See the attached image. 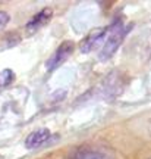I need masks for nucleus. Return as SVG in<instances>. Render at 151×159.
Here are the masks:
<instances>
[{"label": "nucleus", "mask_w": 151, "mask_h": 159, "mask_svg": "<svg viewBox=\"0 0 151 159\" xmlns=\"http://www.w3.org/2000/svg\"><path fill=\"white\" fill-rule=\"evenodd\" d=\"M71 159H113L112 156L103 150L97 149H79L71 156Z\"/></svg>", "instance_id": "nucleus-6"}, {"label": "nucleus", "mask_w": 151, "mask_h": 159, "mask_svg": "<svg viewBox=\"0 0 151 159\" xmlns=\"http://www.w3.org/2000/svg\"><path fill=\"white\" fill-rule=\"evenodd\" d=\"M73 49H75V44L72 41H63L56 49V52L50 56V59L47 61V69L49 71H54L56 68H59L62 63L73 53Z\"/></svg>", "instance_id": "nucleus-3"}, {"label": "nucleus", "mask_w": 151, "mask_h": 159, "mask_svg": "<svg viewBox=\"0 0 151 159\" xmlns=\"http://www.w3.org/2000/svg\"><path fill=\"white\" fill-rule=\"evenodd\" d=\"M50 131L47 130V128H40V130H35L32 131L28 137H27V140H25V146L27 149H37V148H41L44 143H47L50 140Z\"/></svg>", "instance_id": "nucleus-5"}, {"label": "nucleus", "mask_w": 151, "mask_h": 159, "mask_svg": "<svg viewBox=\"0 0 151 159\" xmlns=\"http://www.w3.org/2000/svg\"><path fill=\"white\" fill-rule=\"evenodd\" d=\"M11 21V15L5 11H0V30H3Z\"/></svg>", "instance_id": "nucleus-8"}, {"label": "nucleus", "mask_w": 151, "mask_h": 159, "mask_svg": "<svg viewBox=\"0 0 151 159\" xmlns=\"http://www.w3.org/2000/svg\"><path fill=\"white\" fill-rule=\"evenodd\" d=\"M132 28V25H125L122 21H116L112 25V30L107 35L106 41L103 44V49L100 50V61H109L110 57L118 52V49L120 47L122 41L125 40V37L128 35L129 30Z\"/></svg>", "instance_id": "nucleus-1"}, {"label": "nucleus", "mask_w": 151, "mask_h": 159, "mask_svg": "<svg viewBox=\"0 0 151 159\" xmlns=\"http://www.w3.org/2000/svg\"><path fill=\"white\" fill-rule=\"evenodd\" d=\"M110 30H112V25H107V27H103V28L93 30L90 34L82 40V43L79 44L81 52H82V53H88V52L94 50L95 47L103 41V39H107V35H109V33H110Z\"/></svg>", "instance_id": "nucleus-2"}, {"label": "nucleus", "mask_w": 151, "mask_h": 159, "mask_svg": "<svg viewBox=\"0 0 151 159\" xmlns=\"http://www.w3.org/2000/svg\"><path fill=\"white\" fill-rule=\"evenodd\" d=\"M51 15H53V11H51L50 7H45L43 11H40L38 13H35L28 21L27 27H25L27 31H28V33H35V31H38L40 28H43L45 24H49V21L51 19Z\"/></svg>", "instance_id": "nucleus-4"}, {"label": "nucleus", "mask_w": 151, "mask_h": 159, "mask_svg": "<svg viewBox=\"0 0 151 159\" xmlns=\"http://www.w3.org/2000/svg\"><path fill=\"white\" fill-rule=\"evenodd\" d=\"M13 80H15L13 71H11V69H3V71H0V89L7 87L9 84H12Z\"/></svg>", "instance_id": "nucleus-7"}]
</instances>
